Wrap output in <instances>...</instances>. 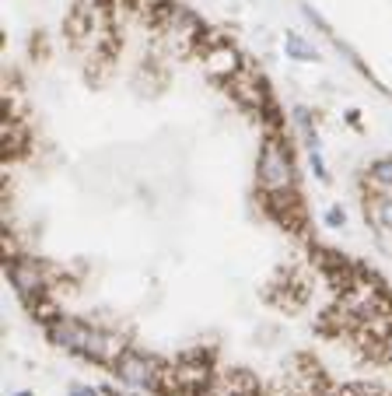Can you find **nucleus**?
<instances>
[{
	"label": "nucleus",
	"mask_w": 392,
	"mask_h": 396,
	"mask_svg": "<svg viewBox=\"0 0 392 396\" xmlns=\"http://www.w3.org/2000/svg\"><path fill=\"white\" fill-rule=\"evenodd\" d=\"M385 358L392 361V333H389V337H385Z\"/></svg>",
	"instance_id": "9b49d317"
},
{
	"label": "nucleus",
	"mask_w": 392,
	"mask_h": 396,
	"mask_svg": "<svg viewBox=\"0 0 392 396\" xmlns=\"http://www.w3.org/2000/svg\"><path fill=\"white\" fill-rule=\"evenodd\" d=\"M8 273H11V284L18 288V295H21L25 301H39V298H42L46 281H42L39 267H32V263H25V260H21V263H11Z\"/></svg>",
	"instance_id": "20e7f679"
},
{
	"label": "nucleus",
	"mask_w": 392,
	"mask_h": 396,
	"mask_svg": "<svg viewBox=\"0 0 392 396\" xmlns=\"http://www.w3.org/2000/svg\"><path fill=\"white\" fill-rule=\"evenodd\" d=\"M256 175H259L263 193H270V197H287V193H291V186H294V169H291V155L284 151L280 140H266V144H263Z\"/></svg>",
	"instance_id": "f03ea898"
},
{
	"label": "nucleus",
	"mask_w": 392,
	"mask_h": 396,
	"mask_svg": "<svg viewBox=\"0 0 392 396\" xmlns=\"http://www.w3.org/2000/svg\"><path fill=\"white\" fill-rule=\"evenodd\" d=\"M371 214H375V225H378V228H392V197H382V200L371 207Z\"/></svg>",
	"instance_id": "6e6552de"
},
{
	"label": "nucleus",
	"mask_w": 392,
	"mask_h": 396,
	"mask_svg": "<svg viewBox=\"0 0 392 396\" xmlns=\"http://www.w3.org/2000/svg\"><path fill=\"white\" fill-rule=\"evenodd\" d=\"M203 67L214 77H235L238 67H242V60H238V53L231 46H214V49L203 53Z\"/></svg>",
	"instance_id": "39448f33"
},
{
	"label": "nucleus",
	"mask_w": 392,
	"mask_h": 396,
	"mask_svg": "<svg viewBox=\"0 0 392 396\" xmlns=\"http://www.w3.org/2000/svg\"><path fill=\"white\" fill-rule=\"evenodd\" d=\"M53 333V341L60 347H67L74 354H84V358H92V361H109L116 364V358L123 354V347H119L116 337H109V333H99L92 326H84V323H74V319H56L49 326Z\"/></svg>",
	"instance_id": "f257e3e1"
},
{
	"label": "nucleus",
	"mask_w": 392,
	"mask_h": 396,
	"mask_svg": "<svg viewBox=\"0 0 392 396\" xmlns=\"http://www.w3.org/2000/svg\"><path fill=\"white\" fill-rule=\"evenodd\" d=\"M112 369L119 372V379L137 386V389H161V372H158V364L144 358V354H133V351H123L116 358Z\"/></svg>",
	"instance_id": "7ed1b4c3"
},
{
	"label": "nucleus",
	"mask_w": 392,
	"mask_h": 396,
	"mask_svg": "<svg viewBox=\"0 0 392 396\" xmlns=\"http://www.w3.org/2000/svg\"><path fill=\"white\" fill-rule=\"evenodd\" d=\"M70 396H95V389H92V386H74Z\"/></svg>",
	"instance_id": "9d476101"
},
{
	"label": "nucleus",
	"mask_w": 392,
	"mask_h": 396,
	"mask_svg": "<svg viewBox=\"0 0 392 396\" xmlns=\"http://www.w3.org/2000/svg\"><path fill=\"white\" fill-rule=\"evenodd\" d=\"M368 179L375 182V186H382V190H392V162H375Z\"/></svg>",
	"instance_id": "0eeeda50"
},
{
	"label": "nucleus",
	"mask_w": 392,
	"mask_h": 396,
	"mask_svg": "<svg viewBox=\"0 0 392 396\" xmlns=\"http://www.w3.org/2000/svg\"><path fill=\"white\" fill-rule=\"evenodd\" d=\"M284 46H287V56H294V60H301V64H309V60H319V53H315V46H309L301 36H294V32H287V39H284Z\"/></svg>",
	"instance_id": "423d86ee"
},
{
	"label": "nucleus",
	"mask_w": 392,
	"mask_h": 396,
	"mask_svg": "<svg viewBox=\"0 0 392 396\" xmlns=\"http://www.w3.org/2000/svg\"><path fill=\"white\" fill-rule=\"evenodd\" d=\"M18 396H32V393H18Z\"/></svg>",
	"instance_id": "f8f14e48"
},
{
	"label": "nucleus",
	"mask_w": 392,
	"mask_h": 396,
	"mask_svg": "<svg viewBox=\"0 0 392 396\" xmlns=\"http://www.w3.org/2000/svg\"><path fill=\"white\" fill-rule=\"evenodd\" d=\"M343 221H347V214H343L340 207H329V210H326V225H333V228H340Z\"/></svg>",
	"instance_id": "1a4fd4ad"
}]
</instances>
